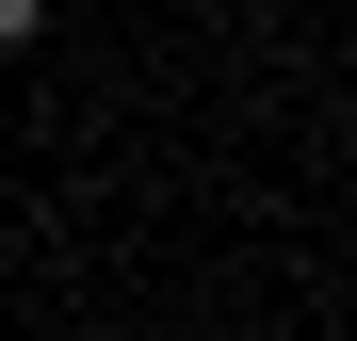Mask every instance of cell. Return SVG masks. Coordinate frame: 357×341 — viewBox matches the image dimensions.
<instances>
[{"mask_svg": "<svg viewBox=\"0 0 357 341\" xmlns=\"http://www.w3.org/2000/svg\"><path fill=\"white\" fill-rule=\"evenodd\" d=\"M33 33H49V0H0V49H33Z\"/></svg>", "mask_w": 357, "mask_h": 341, "instance_id": "6da1fadb", "label": "cell"}]
</instances>
